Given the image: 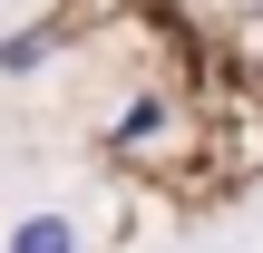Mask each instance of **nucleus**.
Returning a JSON list of instances; mask_svg holds the SVG:
<instances>
[{
  "instance_id": "2",
  "label": "nucleus",
  "mask_w": 263,
  "mask_h": 253,
  "mask_svg": "<svg viewBox=\"0 0 263 253\" xmlns=\"http://www.w3.org/2000/svg\"><path fill=\"white\" fill-rule=\"evenodd\" d=\"M39 59H49V39H39V29H20V39H0V68H39Z\"/></svg>"
},
{
  "instance_id": "3",
  "label": "nucleus",
  "mask_w": 263,
  "mask_h": 253,
  "mask_svg": "<svg viewBox=\"0 0 263 253\" xmlns=\"http://www.w3.org/2000/svg\"><path fill=\"white\" fill-rule=\"evenodd\" d=\"M156 127H166V107H156V98H137V107L117 117V137H156Z\"/></svg>"
},
{
  "instance_id": "1",
  "label": "nucleus",
  "mask_w": 263,
  "mask_h": 253,
  "mask_svg": "<svg viewBox=\"0 0 263 253\" xmlns=\"http://www.w3.org/2000/svg\"><path fill=\"white\" fill-rule=\"evenodd\" d=\"M10 253H78V224L39 205V215H20V224H10Z\"/></svg>"
}]
</instances>
